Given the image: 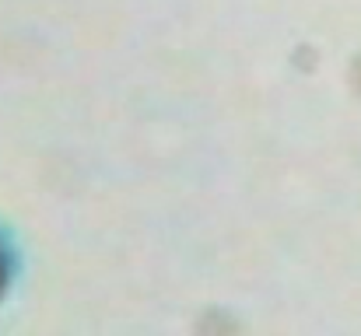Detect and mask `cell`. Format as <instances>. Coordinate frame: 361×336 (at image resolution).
<instances>
[{"label": "cell", "mask_w": 361, "mask_h": 336, "mask_svg": "<svg viewBox=\"0 0 361 336\" xmlns=\"http://www.w3.org/2000/svg\"><path fill=\"white\" fill-rule=\"evenodd\" d=\"M18 273H21V252H18V242H14V235L0 224V305L7 301V294H11Z\"/></svg>", "instance_id": "1"}]
</instances>
